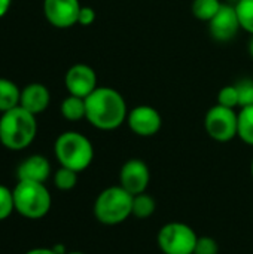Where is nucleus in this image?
I'll list each match as a JSON object with an SVG mask.
<instances>
[{"mask_svg": "<svg viewBox=\"0 0 253 254\" xmlns=\"http://www.w3.org/2000/svg\"><path fill=\"white\" fill-rule=\"evenodd\" d=\"M85 119L100 131H113L127 122L128 107L124 95L109 86H97L86 98Z\"/></svg>", "mask_w": 253, "mask_h": 254, "instance_id": "f257e3e1", "label": "nucleus"}, {"mask_svg": "<svg viewBox=\"0 0 253 254\" xmlns=\"http://www.w3.org/2000/svg\"><path fill=\"white\" fill-rule=\"evenodd\" d=\"M37 135L36 116L21 106L0 115V144L12 152L31 146Z\"/></svg>", "mask_w": 253, "mask_h": 254, "instance_id": "f03ea898", "label": "nucleus"}, {"mask_svg": "<svg viewBox=\"0 0 253 254\" xmlns=\"http://www.w3.org/2000/svg\"><path fill=\"white\" fill-rule=\"evenodd\" d=\"M54 155L60 167L82 173L92 164L94 146L86 135L78 131H66L57 137L54 143Z\"/></svg>", "mask_w": 253, "mask_h": 254, "instance_id": "7ed1b4c3", "label": "nucleus"}, {"mask_svg": "<svg viewBox=\"0 0 253 254\" xmlns=\"http://www.w3.org/2000/svg\"><path fill=\"white\" fill-rule=\"evenodd\" d=\"M94 217L106 226L124 223L133 213V195L119 185L106 188L94 201Z\"/></svg>", "mask_w": 253, "mask_h": 254, "instance_id": "20e7f679", "label": "nucleus"}, {"mask_svg": "<svg viewBox=\"0 0 253 254\" xmlns=\"http://www.w3.org/2000/svg\"><path fill=\"white\" fill-rule=\"evenodd\" d=\"M13 190L15 213L28 220L43 219L51 207L52 196L45 183L37 182H16Z\"/></svg>", "mask_w": 253, "mask_h": 254, "instance_id": "39448f33", "label": "nucleus"}, {"mask_svg": "<svg viewBox=\"0 0 253 254\" xmlns=\"http://www.w3.org/2000/svg\"><path fill=\"white\" fill-rule=\"evenodd\" d=\"M197 240L195 231L182 222L166 223L157 237L158 247L164 254H194Z\"/></svg>", "mask_w": 253, "mask_h": 254, "instance_id": "423d86ee", "label": "nucleus"}, {"mask_svg": "<svg viewBox=\"0 0 253 254\" xmlns=\"http://www.w3.org/2000/svg\"><path fill=\"white\" fill-rule=\"evenodd\" d=\"M239 113L221 104L210 107L204 116V129L207 135L218 143H228L237 137Z\"/></svg>", "mask_w": 253, "mask_h": 254, "instance_id": "0eeeda50", "label": "nucleus"}, {"mask_svg": "<svg viewBox=\"0 0 253 254\" xmlns=\"http://www.w3.org/2000/svg\"><path fill=\"white\" fill-rule=\"evenodd\" d=\"M43 15L46 21L55 28H70L78 24L81 12L79 0H43Z\"/></svg>", "mask_w": 253, "mask_h": 254, "instance_id": "6e6552de", "label": "nucleus"}, {"mask_svg": "<svg viewBox=\"0 0 253 254\" xmlns=\"http://www.w3.org/2000/svg\"><path fill=\"white\" fill-rule=\"evenodd\" d=\"M127 125L131 132L139 137H152L160 132L163 127V118L155 107L140 104L128 112Z\"/></svg>", "mask_w": 253, "mask_h": 254, "instance_id": "1a4fd4ad", "label": "nucleus"}, {"mask_svg": "<svg viewBox=\"0 0 253 254\" xmlns=\"http://www.w3.org/2000/svg\"><path fill=\"white\" fill-rule=\"evenodd\" d=\"M151 182V171L145 161L133 158L124 162L119 170V186L128 193L139 195L146 192Z\"/></svg>", "mask_w": 253, "mask_h": 254, "instance_id": "9d476101", "label": "nucleus"}, {"mask_svg": "<svg viewBox=\"0 0 253 254\" xmlns=\"http://www.w3.org/2000/svg\"><path fill=\"white\" fill-rule=\"evenodd\" d=\"M64 85L70 95L86 98L98 85L97 73L88 64H73L64 76Z\"/></svg>", "mask_w": 253, "mask_h": 254, "instance_id": "9b49d317", "label": "nucleus"}, {"mask_svg": "<svg viewBox=\"0 0 253 254\" xmlns=\"http://www.w3.org/2000/svg\"><path fill=\"white\" fill-rule=\"evenodd\" d=\"M210 36L218 42H230L240 31V19L236 6L222 4L219 12L207 22Z\"/></svg>", "mask_w": 253, "mask_h": 254, "instance_id": "f8f14e48", "label": "nucleus"}, {"mask_svg": "<svg viewBox=\"0 0 253 254\" xmlns=\"http://www.w3.org/2000/svg\"><path fill=\"white\" fill-rule=\"evenodd\" d=\"M52 173L51 162L43 155H30L16 167V182L45 183Z\"/></svg>", "mask_w": 253, "mask_h": 254, "instance_id": "ddd939ff", "label": "nucleus"}, {"mask_svg": "<svg viewBox=\"0 0 253 254\" xmlns=\"http://www.w3.org/2000/svg\"><path fill=\"white\" fill-rule=\"evenodd\" d=\"M49 103H51V92L43 83L33 82L21 89L19 106L27 112L33 113L34 116L43 113L49 107Z\"/></svg>", "mask_w": 253, "mask_h": 254, "instance_id": "4468645a", "label": "nucleus"}, {"mask_svg": "<svg viewBox=\"0 0 253 254\" xmlns=\"http://www.w3.org/2000/svg\"><path fill=\"white\" fill-rule=\"evenodd\" d=\"M60 112H61V116L69 122H79V121L85 119V116H86L85 98L69 94L61 101Z\"/></svg>", "mask_w": 253, "mask_h": 254, "instance_id": "2eb2a0df", "label": "nucleus"}, {"mask_svg": "<svg viewBox=\"0 0 253 254\" xmlns=\"http://www.w3.org/2000/svg\"><path fill=\"white\" fill-rule=\"evenodd\" d=\"M21 89L18 85L6 77H0V115L19 106Z\"/></svg>", "mask_w": 253, "mask_h": 254, "instance_id": "dca6fc26", "label": "nucleus"}, {"mask_svg": "<svg viewBox=\"0 0 253 254\" xmlns=\"http://www.w3.org/2000/svg\"><path fill=\"white\" fill-rule=\"evenodd\" d=\"M237 137L248 146H253V106L242 107L239 112Z\"/></svg>", "mask_w": 253, "mask_h": 254, "instance_id": "f3484780", "label": "nucleus"}, {"mask_svg": "<svg viewBox=\"0 0 253 254\" xmlns=\"http://www.w3.org/2000/svg\"><path fill=\"white\" fill-rule=\"evenodd\" d=\"M222 4L221 0H192L191 12L197 19L209 22L219 12Z\"/></svg>", "mask_w": 253, "mask_h": 254, "instance_id": "a211bd4d", "label": "nucleus"}, {"mask_svg": "<svg viewBox=\"0 0 253 254\" xmlns=\"http://www.w3.org/2000/svg\"><path fill=\"white\" fill-rule=\"evenodd\" d=\"M157 210V201L146 192L133 196V213L136 219H149Z\"/></svg>", "mask_w": 253, "mask_h": 254, "instance_id": "6ab92c4d", "label": "nucleus"}, {"mask_svg": "<svg viewBox=\"0 0 253 254\" xmlns=\"http://www.w3.org/2000/svg\"><path fill=\"white\" fill-rule=\"evenodd\" d=\"M78 174L76 171L70 170V168H66V167H60L55 173H54V185L58 190H63V192H67V190H72L76 188L78 185Z\"/></svg>", "mask_w": 253, "mask_h": 254, "instance_id": "aec40b11", "label": "nucleus"}, {"mask_svg": "<svg viewBox=\"0 0 253 254\" xmlns=\"http://www.w3.org/2000/svg\"><path fill=\"white\" fill-rule=\"evenodd\" d=\"M236 10L240 19V25L245 31L253 34V0H239Z\"/></svg>", "mask_w": 253, "mask_h": 254, "instance_id": "412c9836", "label": "nucleus"}, {"mask_svg": "<svg viewBox=\"0 0 253 254\" xmlns=\"http://www.w3.org/2000/svg\"><path fill=\"white\" fill-rule=\"evenodd\" d=\"M15 213L13 190L4 185H0V222L7 220Z\"/></svg>", "mask_w": 253, "mask_h": 254, "instance_id": "4be33fe9", "label": "nucleus"}, {"mask_svg": "<svg viewBox=\"0 0 253 254\" xmlns=\"http://www.w3.org/2000/svg\"><path fill=\"white\" fill-rule=\"evenodd\" d=\"M224 107L228 109H236L239 107V91L236 85H227L219 89L218 92V103Z\"/></svg>", "mask_w": 253, "mask_h": 254, "instance_id": "5701e85b", "label": "nucleus"}, {"mask_svg": "<svg viewBox=\"0 0 253 254\" xmlns=\"http://www.w3.org/2000/svg\"><path fill=\"white\" fill-rule=\"evenodd\" d=\"M239 91V107H251L253 106V80L245 79L236 83Z\"/></svg>", "mask_w": 253, "mask_h": 254, "instance_id": "b1692460", "label": "nucleus"}, {"mask_svg": "<svg viewBox=\"0 0 253 254\" xmlns=\"http://www.w3.org/2000/svg\"><path fill=\"white\" fill-rule=\"evenodd\" d=\"M219 246L218 241L212 237H198L194 254H218Z\"/></svg>", "mask_w": 253, "mask_h": 254, "instance_id": "393cba45", "label": "nucleus"}, {"mask_svg": "<svg viewBox=\"0 0 253 254\" xmlns=\"http://www.w3.org/2000/svg\"><path fill=\"white\" fill-rule=\"evenodd\" d=\"M95 18H97V13L91 6H82L79 16H78V24L82 27H88V25L94 24Z\"/></svg>", "mask_w": 253, "mask_h": 254, "instance_id": "a878e982", "label": "nucleus"}, {"mask_svg": "<svg viewBox=\"0 0 253 254\" xmlns=\"http://www.w3.org/2000/svg\"><path fill=\"white\" fill-rule=\"evenodd\" d=\"M24 254H57L55 250L51 247V249H46V247H37V249H31L28 252H25Z\"/></svg>", "mask_w": 253, "mask_h": 254, "instance_id": "bb28decb", "label": "nucleus"}, {"mask_svg": "<svg viewBox=\"0 0 253 254\" xmlns=\"http://www.w3.org/2000/svg\"><path fill=\"white\" fill-rule=\"evenodd\" d=\"M12 0H0V18H3L10 9Z\"/></svg>", "mask_w": 253, "mask_h": 254, "instance_id": "cd10ccee", "label": "nucleus"}, {"mask_svg": "<svg viewBox=\"0 0 253 254\" xmlns=\"http://www.w3.org/2000/svg\"><path fill=\"white\" fill-rule=\"evenodd\" d=\"M248 48H249V54H251V57L253 58V34H252V37H251V40H249Z\"/></svg>", "mask_w": 253, "mask_h": 254, "instance_id": "c85d7f7f", "label": "nucleus"}, {"mask_svg": "<svg viewBox=\"0 0 253 254\" xmlns=\"http://www.w3.org/2000/svg\"><path fill=\"white\" fill-rule=\"evenodd\" d=\"M66 254H86V253H82V252H67Z\"/></svg>", "mask_w": 253, "mask_h": 254, "instance_id": "c756f323", "label": "nucleus"}, {"mask_svg": "<svg viewBox=\"0 0 253 254\" xmlns=\"http://www.w3.org/2000/svg\"><path fill=\"white\" fill-rule=\"evenodd\" d=\"M251 173H252V177H253V158H252V164H251Z\"/></svg>", "mask_w": 253, "mask_h": 254, "instance_id": "7c9ffc66", "label": "nucleus"}]
</instances>
